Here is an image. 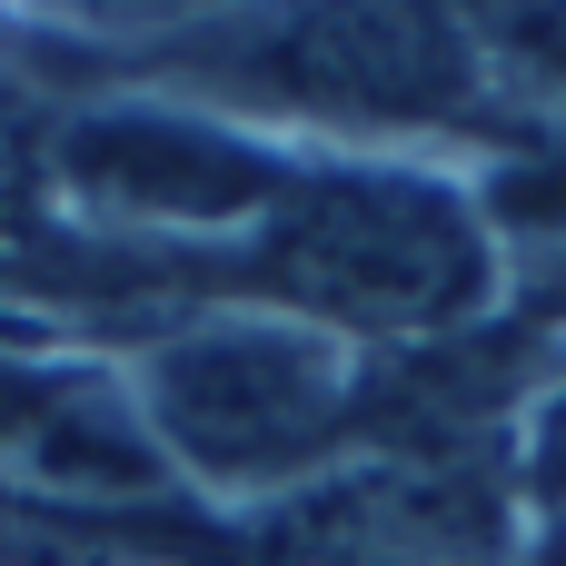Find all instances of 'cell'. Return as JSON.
<instances>
[{"instance_id": "8992f818", "label": "cell", "mask_w": 566, "mask_h": 566, "mask_svg": "<svg viewBox=\"0 0 566 566\" xmlns=\"http://www.w3.org/2000/svg\"><path fill=\"white\" fill-rule=\"evenodd\" d=\"M80 368V348H20L10 328H0V468H10V448H20V428L50 408V388Z\"/></svg>"}, {"instance_id": "6da1fadb", "label": "cell", "mask_w": 566, "mask_h": 566, "mask_svg": "<svg viewBox=\"0 0 566 566\" xmlns=\"http://www.w3.org/2000/svg\"><path fill=\"white\" fill-rule=\"evenodd\" d=\"M159 308H279L358 358H418L468 338L497 308L507 249L478 209V179H448L428 159L388 149H318L298 189L219 239V249H149Z\"/></svg>"}, {"instance_id": "7a4b0ae2", "label": "cell", "mask_w": 566, "mask_h": 566, "mask_svg": "<svg viewBox=\"0 0 566 566\" xmlns=\"http://www.w3.org/2000/svg\"><path fill=\"white\" fill-rule=\"evenodd\" d=\"M109 358L189 507L259 517L368 448L378 358H358L279 308H239V298L179 308V318L119 338Z\"/></svg>"}, {"instance_id": "5b68a950", "label": "cell", "mask_w": 566, "mask_h": 566, "mask_svg": "<svg viewBox=\"0 0 566 566\" xmlns=\"http://www.w3.org/2000/svg\"><path fill=\"white\" fill-rule=\"evenodd\" d=\"M517 517L537 537V566H566V378L537 398L527 448H517Z\"/></svg>"}, {"instance_id": "3957f363", "label": "cell", "mask_w": 566, "mask_h": 566, "mask_svg": "<svg viewBox=\"0 0 566 566\" xmlns=\"http://www.w3.org/2000/svg\"><path fill=\"white\" fill-rule=\"evenodd\" d=\"M318 149L289 129H259L219 99L179 90H99L60 99L40 139L50 209L80 239H129V249H219L259 229Z\"/></svg>"}, {"instance_id": "277c9868", "label": "cell", "mask_w": 566, "mask_h": 566, "mask_svg": "<svg viewBox=\"0 0 566 566\" xmlns=\"http://www.w3.org/2000/svg\"><path fill=\"white\" fill-rule=\"evenodd\" d=\"M219 80L259 129H448L478 109V40L448 10H289Z\"/></svg>"}]
</instances>
